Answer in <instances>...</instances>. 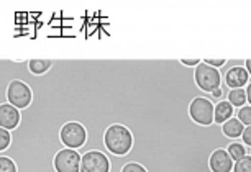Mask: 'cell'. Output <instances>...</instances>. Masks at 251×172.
<instances>
[{"mask_svg":"<svg viewBox=\"0 0 251 172\" xmlns=\"http://www.w3.org/2000/svg\"><path fill=\"white\" fill-rule=\"evenodd\" d=\"M196 68L179 59H110L103 84V112L110 125H123L133 135L128 154L105 151L110 172L138 162L148 172H212V152L235 140L222 125H197L189 105L210 97L197 87Z\"/></svg>","mask_w":251,"mask_h":172,"instance_id":"1","label":"cell"},{"mask_svg":"<svg viewBox=\"0 0 251 172\" xmlns=\"http://www.w3.org/2000/svg\"><path fill=\"white\" fill-rule=\"evenodd\" d=\"M103 145L112 154L125 156L133 147V135L126 126L115 123L107 128L105 135H103Z\"/></svg>","mask_w":251,"mask_h":172,"instance_id":"2","label":"cell"},{"mask_svg":"<svg viewBox=\"0 0 251 172\" xmlns=\"http://www.w3.org/2000/svg\"><path fill=\"white\" fill-rule=\"evenodd\" d=\"M215 102L210 97H197L194 98L191 105H189V115L197 125L202 126H210L215 123Z\"/></svg>","mask_w":251,"mask_h":172,"instance_id":"3","label":"cell"},{"mask_svg":"<svg viewBox=\"0 0 251 172\" xmlns=\"http://www.w3.org/2000/svg\"><path fill=\"white\" fill-rule=\"evenodd\" d=\"M0 80H3L0 77ZM5 82V80H3ZM7 84V100L8 103L17 107L18 110H25L31 105L33 102V90L30 89V85L22 82V80H10Z\"/></svg>","mask_w":251,"mask_h":172,"instance_id":"4","label":"cell"},{"mask_svg":"<svg viewBox=\"0 0 251 172\" xmlns=\"http://www.w3.org/2000/svg\"><path fill=\"white\" fill-rule=\"evenodd\" d=\"M61 141L69 149H80L87 143V130L82 123L69 122L61 130Z\"/></svg>","mask_w":251,"mask_h":172,"instance_id":"5","label":"cell"},{"mask_svg":"<svg viewBox=\"0 0 251 172\" xmlns=\"http://www.w3.org/2000/svg\"><path fill=\"white\" fill-rule=\"evenodd\" d=\"M80 159L82 154L77 149L64 147L54 156V167L58 172H80Z\"/></svg>","mask_w":251,"mask_h":172,"instance_id":"6","label":"cell"},{"mask_svg":"<svg viewBox=\"0 0 251 172\" xmlns=\"http://www.w3.org/2000/svg\"><path fill=\"white\" fill-rule=\"evenodd\" d=\"M80 172H110V161L102 151H89L80 159Z\"/></svg>","mask_w":251,"mask_h":172,"instance_id":"7","label":"cell"},{"mask_svg":"<svg viewBox=\"0 0 251 172\" xmlns=\"http://www.w3.org/2000/svg\"><path fill=\"white\" fill-rule=\"evenodd\" d=\"M20 122H22V110H18L8 102L0 105V126L12 131L20 125Z\"/></svg>","mask_w":251,"mask_h":172,"instance_id":"8","label":"cell"},{"mask_svg":"<svg viewBox=\"0 0 251 172\" xmlns=\"http://www.w3.org/2000/svg\"><path fill=\"white\" fill-rule=\"evenodd\" d=\"M212 172H231L233 171V159L230 157L226 149H217L212 152L210 159H208Z\"/></svg>","mask_w":251,"mask_h":172,"instance_id":"9","label":"cell"},{"mask_svg":"<svg viewBox=\"0 0 251 172\" xmlns=\"http://www.w3.org/2000/svg\"><path fill=\"white\" fill-rule=\"evenodd\" d=\"M224 79L230 90L231 89H243L245 85L250 84V74L245 66H236V68H231L230 71H226Z\"/></svg>","mask_w":251,"mask_h":172,"instance_id":"10","label":"cell"},{"mask_svg":"<svg viewBox=\"0 0 251 172\" xmlns=\"http://www.w3.org/2000/svg\"><path fill=\"white\" fill-rule=\"evenodd\" d=\"M236 113V108L231 105L228 100H220V102L215 103V123L217 125H224L225 122H228L230 118H233Z\"/></svg>","mask_w":251,"mask_h":172,"instance_id":"11","label":"cell"},{"mask_svg":"<svg viewBox=\"0 0 251 172\" xmlns=\"http://www.w3.org/2000/svg\"><path fill=\"white\" fill-rule=\"evenodd\" d=\"M222 130H224V135L226 138H230V140H240L245 131V125L236 117H233L222 125Z\"/></svg>","mask_w":251,"mask_h":172,"instance_id":"12","label":"cell"},{"mask_svg":"<svg viewBox=\"0 0 251 172\" xmlns=\"http://www.w3.org/2000/svg\"><path fill=\"white\" fill-rule=\"evenodd\" d=\"M53 68V59H30L28 61V71L33 75H43Z\"/></svg>","mask_w":251,"mask_h":172,"instance_id":"13","label":"cell"},{"mask_svg":"<svg viewBox=\"0 0 251 172\" xmlns=\"http://www.w3.org/2000/svg\"><path fill=\"white\" fill-rule=\"evenodd\" d=\"M226 151H228V154L231 159H233V162L243 159V157L251 154V147H246L243 143H241V140H235L228 147H226Z\"/></svg>","mask_w":251,"mask_h":172,"instance_id":"14","label":"cell"},{"mask_svg":"<svg viewBox=\"0 0 251 172\" xmlns=\"http://www.w3.org/2000/svg\"><path fill=\"white\" fill-rule=\"evenodd\" d=\"M226 100H228L236 110L245 107V103H248V100H246V89H231Z\"/></svg>","mask_w":251,"mask_h":172,"instance_id":"15","label":"cell"},{"mask_svg":"<svg viewBox=\"0 0 251 172\" xmlns=\"http://www.w3.org/2000/svg\"><path fill=\"white\" fill-rule=\"evenodd\" d=\"M235 117L238 118L245 126H251V105H245V107L238 108Z\"/></svg>","mask_w":251,"mask_h":172,"instance_id":"16","label":"cell"},{"mask_svg":"<svg viewBox=\"0 0 251 172\" xmlns=\"http://www.w3.org/2000/svg\"><path fill=\"white\" fill-rule=\"evenodd\" d=\"M0 172H17L15 161L7 156H0Z\"/></svg>","mask_w":251,"mask_h":172,"instance_id":"17","label":"cell"},{"mask_svg":"<svg viewBox=\"0 0 251 172\" xmlns=\"http://www.w3.org/2000/svg\"><path fill=\"white\" fill-rule=\"evenodd\" d=\"M233 172H251V154L236 161L233 166Z\"/></svg>","mask_w":251,"mask_h":172,"instance_id":"18","label":"cell"},{"mask_svg":"<svg viewBox=\"0 0 251 172\" xmlns=\"http://www.w3.org/2000/svg\"><path fill=\"white\" fill-rule=\"evenodd\" d=\"M10 143H12V135H10V131L5 130V128L0 126V152H3L5 149H8Z\"/></svg>","mask_w":251,"mask_h":172,"instance_id":"19","label":"cell"},{"mask_svg":"<svg viewBox=\"0 0 251 172\" xmlns=\"http://www.w3.org/2000/svg\"><path fill=\"white\" fill-rule=\"evenodd\" d=\"M122 172H148V171H146L141 164H138V162H130V164L123 166Z\"/></svg>","mask_w":251,"mask_h":172,"instance_id":"20","label":"cell"},{"mask_svg":"<svg viewBox=\"0 0 251 172\" xmlns=\"http://www.w3.org/2000/svg\"><path fill=\"white\" fill-rule=\"evenodd\" d=\"M202 61H203L205 64L212 66V68L220 69V68H224V66L226 64V61H228V59H202Z\"/></svg>","mask_w":251,"mask_h":172,"instance_id":"21","label":"cell"},{"mask_svg":"<svg viewBox=\"0 0 251 172\" xmlns=\"http://www.w3.org/2000/svg\"><path fill=\"white\" fill-rule=\"evenodd\" d=\"M241 143L246 146V147H251V126H246L243 135H241Z\"/></svg>","mask_w":251,"mask_h":172,"instance_id":"22","label":"cell"},{"mask_svg":"<svg viewBox=\"0 0 251 172\" xmlns=\"http://www.w3.org/2000/svg\"><path fill=\"white\" fill-rule=\"evenodd\" d=\"M181 63L184 66H187V68H197L199 64L202 63L201 59H181Z\"/></svg>","mask_w":251,"mask_h":172,"instance_id":"23","label":"cell"},{"mask_svg":"<svg viewBox=\"0 0 251 172\" xmlns=\"http://www.w3.org/2000/svg\"><path fill=\"white\" fill-rule=\"evenodd\" d=\"M246 100H248V105H251V82L246 85Z\"/></svg>","mask_w":251,"mask_h":172,"instance_id":"24","label":"cell"},{"mask_svg":"<svg viewBox=\"0 0 251 172\" xmlns=\"http://www.w3.org/2000/svg\"><path fill=\"white\" fill-rule=\"evenodd\" d=\"M245 68H246V71H248V74H250V77H251V59H246Z\"/></svg>","mask_w":251,"mask_h":172,"instance_id":"25","label":"cell"}]
</instances>
